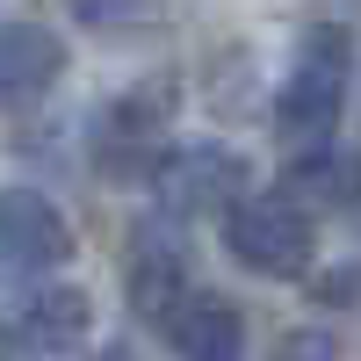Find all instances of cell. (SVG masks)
Returning a JSON list of instances; mask_svg holds the SVG:
<instances>
[{
    "label": "cell",
    "instance_id": "obj_9",
    "mask_svg": "<svg viewBox=\"0 0 361 361\" xmlns=\"http://www.w3.org/2000/svg\"><path fill=\"white\" fill-rule=\"evenodd\" d=\"M123 282H130V311H137L145 325H166L173 304L195 289L188 253H180L166 231H145V238H137V253H130V267H123Z\"/></svg>",
    "mask_w": 361,
    "mask_h": 361
},
{
    "label": "cell",
    "instance_id": "obj_1",
    "mask_svg": "<svg viewBox=\"0 0 361 361\" xmlns=\"http://www.w3.org/2000/svg\"><path fill=\"white\" fill-rule=\"evenodd\" d=\"M347 87H354V37L340 22H318L304 51H296V66L282 80V94H275V130L304 152V145H325L340 123V109H347Z\"/></svg>",
    "mask_w": 361,
    "mask_h": 361
},
{
    "label": "cell",
    "instance_id": "obj_4",
    "mask_svg": "<svg viewBox=\"0 0 361 361\" xmlns=\"http://www.w3.org/2000/svg\"><path fill=\"white\" fill-rule=\"evenodd\" d=\"M166 109H173V87H145V94H123L94 116V130H87V152L109 180H152L159 166V137H166Z\"/></svg>",
    "mask_w": 361,
    "mask_h": 361
},
{
    "label": "cell",
    "instance_id": "obj_2",
    "mask_svg": "<svg viewBox=\"0 0 361 361\" xmlns=\"http://www.w3.org/2000/svg\"><path fill=\"white\" fill-rule=\"evenodd\" d=\"M224 246H231L238 267H253V275L296 282V275H311L318 231H311V209L275 188V195H238L224 209Z\"/></svg>",
    "mask_w": 361,
    "mask_h": 361
},
{
    "label": "cell",
    "instance_id": "obj_12",
    "mask_svg": "<svg viewBox=\"0 0 361 361\" xmlns=\"http://www.w3.org/2000/svg\"><path fill=\"white\" fill-rule=\"evenodd\" d=\"M267 361H340V340L325 333V325H296V333L275 340V354Z\"/></svg>",
    "mask_w": 361,
    "mask_h": 361
},
{
    "label": "cell",
    "instance_id": "obj_10",
    "mask_svg": "<svg viewBox=\"0 0 361 361\" xmlns=\"http://www.w3.org/2000/svg\"><path fill=\"white\" fill-rule=\"evenodd\" d=\"M282 195L304 202V209H354L361 202V152H347V145H304V152L289 159L282 173Z\"/></svg>",
    "mask_w": 361,
    "mask_h": 361
},
{
    "label": "cell",
    "instance_id": "obj_13",
    "mask_svg": "<svg viewBox=\"0 0 361 361\" xmlns=\"http://www.w3.org/2000/svg\"><path fill=\"white\" fill-rule=\"evenodd\" d=\"M73 15L80 22H137L145 0H73Z\"/></svg>",
    "mask_w": 361,
    "mask_h": 361
},
{
    "label": "cell",
    "instance_id": "obj_15",
    "mask_svg": "<svg viewBox=\"0 0 361 361\" xmlns=\"http://www.w3.org/2000/svg\"><path fill=\"white\" fill-rule=\"evenodd\" d=\"M109 361H116V354H109Z\"/></svg>",
    "mask_w": 361,
    "mask_h": 361
},
{
    "label": "cell",
    "instance_id": "obj_5",
    "mask_svg": "<svg viewBox=\"0 0 361 361\" xmlns=\"http://www.w3.org/2000/svg\"><path fill=\"white\" fill-rule=\"evenodd\" d=\"M0 333L15 347H37V354H66L94 333V304H87V289L73 282H44V289H15L0 282Z\"/></svg>",
    "mask_w": 361,
    "mask_h": 361
},
{
    "label": "cell",
    "instance_id": "obj_3",
    "mask_svg": "<svg viewBox=\"0 0 361 361\" xmlns=\"http://www.w3.org/2000/svg\"><path fill=\"white\" fill-rule=\"evenodd\" d=\"M246 188H253V166L231 145H180V152H159V166H152V195L173 224L224 217Z\"/></svg>",
    "mask_w": 361,
    "mask_h": 361
},
{
    "label": "cell",
    "instance_id": "obj_6",
    "mask_svg": "<svg viewBox=\"0 0 361 361\" xmlns=\"http://www.w3.org/2000/svg\"><path fill=\"white\" fill-rule=\"evenodd\" d=\"M0 260H8V275H44V267L73 260L66 209L44 188H29V180H8V188H0Z\"/></svg>",
    "mask_w": 361,
    "mask_h": 361
},
{
    "label": "cell",
    "instance_id": "obj_8",
    "mask_svg": "<svg viewBox=\"0 0 361 361\" xmlns=\"http://www.w3.org/2000/svg\"><path fill=\"white\" fill-rule=\"evenodd\" d=\"M159 333H166V347L180 361H238L246 354V318H238V304H224V296H209V289H188Z\"/></svg>",
    "mask_w": 361,
    "mask_h": 361
},
{
    "label": "cell",
    "instance_id": "obj_7",
    "mask_svg": "<svg viewBox=\"0 0 361 361\" xmlns=\"http://www.w3.org/2000/svg\"><path fill=\"white\" fill-rule=\"evenodd\" d=\"M66 80V37L44 22H0V116H29Z\"/></svg>",
    "mask_w": 361,
    "mask_h": 361
},
{
    "label": "cell",
    "instance_id": "obj_11",
    "mask_svg": "<svg viewBox=\"0 0 361 361\" xmlns=\"http://www.w3.org/2000/svg\"><path fill=\"white\" fill-rule=\"evenodd\" d=\"M311 296H318V304H333V311H361V253L318 267V275H311Z\"/></svg>",
    "mask_w": 361,
    "mask_h": 361
},
{
    "label": "cell",
    "instance_id": "obj_14",
    "mask_svg": "<svg viewBox=\"0 0 361 361\" xmlns=\"http://www.w3.org/2000/svg\"><path fill=\"white\" fill-rule=\"evenodd\" d=\"M354 224H361V202H354Z\"/></svg>",
    "mask_w": 361,
    "mask_h": 361
}]
</instances>
